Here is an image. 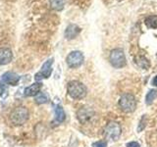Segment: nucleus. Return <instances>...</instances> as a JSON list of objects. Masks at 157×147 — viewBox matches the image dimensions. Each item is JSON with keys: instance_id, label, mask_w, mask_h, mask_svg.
Here are the masks:
<instances>
[{"instance_id": "obj_1", "label": "nucleus", "mask_w": 157, "mask_h": 147, "mask_svg": "<svg viewBox=\"0 0 157 147\" xmlns=\"http://www.w3.org/2000/svg\"><path fill=\"white\" fill-rule=\"evenodd\" d=\"M67 90L68 94L71 96V98L77 100L83 99L87 93L86 86L78 81H72L69 82L67 85Z\"/></svg>"}, {"instance_id": "obj_2", "label": "nucleus", "mask_w": 157, "mask_h": 147, "mask_svg": "<svg viewBox=\"0 0 157 147\" xmlns=\"http://www.w3.org/2000/svg\"><path fill=\"white\" fill-rule=\"evenodd\" d=\"M29 113L26 107L20 106L15 108L10 114V121L14 126H22L29 119Z\"/></svg>"}, {"instance_id": "obj_3", "label": "nucleus", "mask_w": 157, "mask_h": 147, "mask_svg": "<svg viewBox=\"0 0 157 147\" xmlns=\"http://www.w3.org/2000/svg\"><path fill=\"white\" fill-rule=\"evenodd\" d=\"M121 126L117 122H109L104 129V137L107 140L117 141L121 136Z\"/></svg>"}, {"instance_id": "obj_4", "label": "nucleus", "mask_w": 157, "mask_h": 147, "mask_svg": "<svg viewBox=\"0 0 157 147\" xmlns=\"http://www.w3.org/2000/svg\"><path fill=\"white\" fill-rule=\"evenodd\" d=\"M119 106L125 113H132L136 108V97L131 93H125L119 99Z\"/></svg>"}, {"instance_id": "obj_5", "label": "nucleus", "mask_w": 157, "mask_h": 147, "mask_svg": "<svg viewBox=\"0 0 157 147\" xmlns=\"http://www.w3.org/2000/svg\"><path fill=\"white\" fill-rule=\"evenodd\" d=\"M109 60H110L111 65L114 68H116V69L124 68L127 65V60H126L125 53L120 48L113 49V50L111 51V53H110Z\"/></svg>"}, {"instance_id": "obj_6", "label": "nucleus", "mask_w": 157, "mask_h": 147, "mask_svg": "<svg viewBox=\"0 0 157 147\" xmlns=\"http://www.w3.org/2000/svg\"><path fill=\"white\" fill-rule=\"evenodd\" d=\"M85 61L83 54L81 51H72L66 58L67 65L72 69H77L82 65Z\"/></svg>"}, {"instance_id": "obj_7", "label": "nucleus", "mask_w": 157, "mask_h": 147, "mask_svg": "<svg viewBox=\"0 0 157 147\" xmlns=\"http://www.w3.org/2000/svg\"><path fill=\"white\" fill-rule=\"evenodd\" d=\"M94 116V111L90 107H82L77 112V118L82 124H86Z\"/></svg>"}, {"instance_id": "obj_8", "label": "nucleus", "mask_w": 157, "mask_h": 147, "mask_svg": "<svg viewBox=\"0 0 157 147\" xmlns=\"http://www.w3.org/2000/svg\"><path fill=\"white\" fill-rule=\"evenodd\" d=\"M52 64H53V59H48L47 61H45V63L43 64L41 67V70L39 73H37L36 75V80L41 81L42 78H48L51 76L52 74Z\"/></svg>"}, {"instance_id": "obj_9", "label": "nucleus", "mask_w": 157, "mask_h": 147, "mask_svg": "<svg viewBox=\"0 0 157 147\" xmlns=\"http://www.w3.org/2000/svg\"><path fill=\"white\" fill-rule=\"evenodd\" d=\"M81 28L77 26L75 24H71L66 28L65 31V38L68 39V40H71V39L76 38L78 34L81 33Z\"/></svg>"}, {"instance_id": "obj_10", "label": "nucleus", "mask_w": 157, "mask_h": 147, "mask_svg": "<svg viewBox=\"0 0 157 147\" xmlns=\"http://www.w3.org/2000/svg\"><path fill=\"white\" fill-rule=\"evenodd\" d=\"M13 59V53L8 47L0 48V65H7Z\"/></svg>"}, {"instance_id": "obj_11", "label": "nucleus", "mask_w": 157, "mask_h": 147, "mask_svg": "<svg viewBox=\"0 0 157 147\" xmlns=\"http://www.w3.org/2000/svg\"><path fill=\"white\" fill-rule=\"evenodd\" d=\"M2 81L9 85H17L20 81V77L16 73L13 72H7L2 75Z\"/></svg>"}, {"instance_id": "obj_12", "label": "nucleus", "mask_w": 157, "mask_h": 147, "mask_svg": "<svg viewBox=\"0 0 157 147\" xmlns=\"http://www.w3.org/2000/svg\"><path fill=\"white\" fill-rule=\"evenodd\" d=\"M41 86H42L41 82L33 83L32 85L26 87V89H25V95L26 96H36V95H37L41 89Z\"/></svg>"}, {"instance_id": "obj_13", "label": "nucleus", "mask_w": 157, "mask_h": 147, "mask_svg": "<svg viewBox=\"0 0 157 147\" xmlns=\"http://www.w3.org/2000/svg\"><path fill=\"white\" fill-rule=\"evenodd\" d=\"M144 23L148 28L157 29V15H151V16L146 17Z\"/></svg>"}, {"instance_id": "obj_14", "label": "nucleus", "mask_w": 157, "mask_h": 147, "mask_svg": "<svg viewBox=\"0 0 157 147\" xmlns=\"http://www.w3.org/2000/svg\"><path fill=\"white\" fill-rule=\"evenodd\" d=\"M65 118H66V115H65V112H64L63 108L61 106H56L55 107V121L57 123H63L65 121Z\"/></svg>"}, {"instance_id": "obj_15", "label": "nucleus", "mask_w": 157, "mask_h": 147, "mask_svg": "<svg viewBox=\"0 0 157 147\" xmlns=\"http://www.w3.org/2000/svg\"><path fill=\"white\" fill-rule=\"evenodd\" d=\"M136 62L139 65V67H140L141 69H144V70H147L150 67L149 61L144 56H137L136 58Z\"/></svg>"}, {"instance_id": "obj_16", "label": "nucleus", "mask_w": 157, "mask_h": 147, "mask_svg": "<svg viewBox=\"0 0 157 147\" xmlns=\"http://www.w3.org/2000/svg\"><path fill=\"white\" fill-rule=\"evenodd\" d=\"M50 6L56 11H61L65 6V0H49Z\"/></svg>"}, {"instance_id": "obj_17", "label": "nucleus", "mask_w": 157, "mask_h": 147, "mask_svg": "<svg viewBox=\"0 0 157 147\" xmlns=\"http://www.w3.org/2000/svg\"><path fill=\"white\" fill-rule=\"evenodd\" d=\"M157 98V89H150L145 96V103L147 105H151Z\"/></svg>"}, {"instance_id": "obj_18", "label": "nucleus", "mask_w": 157, "mask_h": 147, "mask_svg": "<svg viewBox=\"0 0 157 147\" xmlns=\"http://www.w3.org/2000/svg\"><path fill=\"white\" fill-rule=\"evenodd\" d=\"M36 102L37 104H45L48 102V96L44 93H39V94L36 97Z\"/></svg>"}, {"instance_id": "obj_19", "label": "nucleus", "mask_w": 157, "mask_h": 147, "mask_svg": "<svg viewBox=\"0 0 157 147\" xmlns=\"http://www.w3.org/2000/svg\"><path fill=\"white\" fill-rule=\"evenodd\" d=\"M146 123H147V117L146 115H144L141 118V120L140 122V125H139V127H137V130H139V132H140L142 130L144 129L145 126H146Z\"/></svg>"}, {"instance_id": "obj_20", "label": "nucleus", "mask_w": 157, "mask_h": 147, "mask_svg": "<svg viewBox=\"0 0 157 147\" xmlns=\"http://www.w3.org/2000/svg\"><path fill=\"white\" fill-rule=\"evenodd\" d=\"M93 147H107V141L106 140H99L96 141L92 144Z\"/></svg>"}, {"instance_id": "obj_21", "label": "nucleus", "mask_w": 157, "mask_h": 147, "mask_svg": "<svg viewBox=\"0 0 157 147\" xmlns=\"http://www.w3.org/2000/svg\"><path fill=\"white\" fill-rule=\"evenodd\" d=\"M126 147H140L139 142H136V141H131V142H128L126 144Z\"/></svg>"}, {"instance_id": "obj_22", "label": "nucleus", "mask_w": 157, "mask_h": 147, "mask_svg": "<svg viewBox=\"0 0 157 147\" xmlns=\"http://www.w3.org/2000/svg\"><path fill=\"white\" fill-rule=\"evenodd\" d=\"M151 85L157 87V75L153 77V80H152V81H151Z\"/></svg>"}, {"instance_id": "obj_23", "label": "nucleus", "mask_w": 157, "mask_h": 147, "mask_svg": "<svg viewBox=\"0 0 157 147\" xmlns=\"http://www.w3.org/2000/svg\"><path fill=\"white\" fill-rule=\"evenodd\" d=\"M156 58H157V55H156Z\"/></svg>"}]
</instances>
